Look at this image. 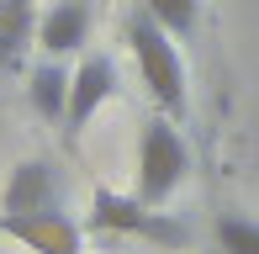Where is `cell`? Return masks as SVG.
<instances>
[{
  "mask_svg": "<svg viewBox=\"0 0 259 254\" xmlns=\"http://www.w3.org/2000/svg\"><path fill=\"white\" fill-rule=\"evenodd\" d=\"M127 53H133V64H138V79H143L148 101H154L164 117L169 122L191 117V79H185L180 43H175L143 6L127 16Z\"/></svg>",
  "mask_w": 259,
  "mask_h": 254,
  "instance_id": "1",
  "label": "cell"
},
{
  "mask_svg": "<svg viewBox=\"0 0 259 254\" xmlns=\"http://www.w3.org/2000/svg\"><path fill=\"white\" fill-rule=\"evenodd\" d=\"M191 175V143H185L180 122H169L164 111L143 117L138 127V175H133V196L148 206H164Z\"/></svg>",
  "mask_w": 259,
  "mask_h": 254,
  "instance_id": "2",
  "label": "cell"
},
{
  "mask_svg": "<svg viewBox=\"0 0 259 254\" xmlns=\"http://www.w3.org/2000/svg\"><path fill=\"white\" fill-rule=\"evenodd\" d=\"M85 228H90V233L148 238V244H159V249H185V244H191V228H185L180 217L159 212V206L138 201V196H122V191H111V186H96Z\"/></svg>",
  "mask_w": 259,
  "mask_h": 254,
  "instance_id": "3",
  "label": "cell"
},
{
  "mask_svg": "<svg viewBox=\"0 0 259 254\" xmlns=\"http://www.w3.org/2000/svg\"><path fill=\"white\" fill-rule=\"evenodd\" d=\"M116 96V59L111 53H85L74 64V79H69V111H64V143L74 148L85 138V127L96 122V111Z\"/></svg>",
  "mask_w": 259,
  "mask_h": 254,
  "instance_id": "4",
  "label": "cell"
},
{
  "mask_svg": "<svg viewBox=\"0 0 259 254\" xmlns=\"http://www.w3.org/2000/svg\"><path fill=\"white\" fill-rule=\"evenodd\" d=\"M0 238L32 249V254H85V228L58 212H0Z\"/></svg>",
  "mask_w": 259,
  "mask_h": 254,
  "instance_id": "5",
  "label": "cell"
},
{
  "mask_svg": "<svg viewBox=\"0 0 259 254\" xmlns=\"http://www.w3.org/2000/svg\"><path fill=\"white\" fill-rule=\"evenodd\" d=\"M64 206V180L48 159H21L11 164L0 186V212H58Z\"/></svg>",
  "mask_w": 259,
  "mask_h": 254,
  "instance_id": "6",
  "label": "cell"
},
{
  "mask_svg": "<svg viewBox=\"0 0 259 254\" xmlns=\"http://www.w3.org/2000/svg\"><path fill=\"white\" fill-rule=\"evenodd\" d=\"M90 43V6L85 0H53L37 16V48L48 59H69Z\"/></svg>",
  "mask_w": 259,
  "mask_h": 254,
  "instance_id": "7",
  "label": "cell"
},
{
  "mask_svg": "<svg viewBox=\"0 0 259 254\" xmlns=\"http://www.w3.org/2000/svg\"><path fill=\"white\" fill-rule=\"evenodd\" d=\"M69 79H74V69H69L64 59H42V64L27 74V101H32V111H37L42 122H53V127H64Z\"/></svg>",
  "mask_w": 259,
  "mask_h": 254,
  "instance_id": "8",
  "label": "cell"
},
{
  "mask_svg": "<svg viewBox=\"0 0 259 254\" xmlns=\"http://www.w3.org/2000/svg\"><path fill=\"white\" fill-rule=\"evenodd\" d=\"M37 43V0H0V74Z\"/></svg>",
  "mask_w": 259,
  "mask_h": 254,
  "instance_id": "9",
  "label": "cell"
},
{
  "mask_svg": "<svg viewBox=\"0 0 259 254\" xmlns=\"http://www.w3.org/2000/svg\"><path fill=\"white\" fill-rule=\"evenodd\" d=\"M211 244H217V254H259V223L243 212H217Z\"/></svg>",
  "mask_w": 259,
  "mask_h": 254,
  "instance_id": "10",
  "label": "cell"
},
{
  "mask_svg": "<svg viewBox=\"0 0 259 254\" xmlns=\"http://www.w3.org/2000/svg\"><path fill=\"white\" fill-rule=\"evenodd\" d=\"M143 11L159 21L164 32H169L175 43H180V37H191V32H196V21H201V0H143Z\"/></svg>",
  "mask_w": 259,
  "mask_h": 254,
  "instance_id": "11",
  "label": "cell"
}]
</instances>
